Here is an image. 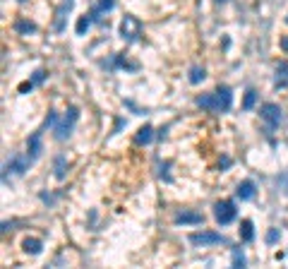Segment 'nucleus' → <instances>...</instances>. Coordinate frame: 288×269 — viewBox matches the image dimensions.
<instances>
[{
	"label": "nucleus",
	"mask_w": 288,
	"mask_h": 269,
	"mask_svg": "<svg viewBox=\"0 0 288 269\" xmlns=\"http://www.w3.org/2000/svg\"><path fill=\"white\" fill-rule=\"evenodd\" d=\"M197 106L211 111V113L230 111V106H233V91H230V87L224 84V87H219V89L211 91V94H202V96H197Z\"/></svg>",
	"instance_id": "f257e3e1"
},
{
	"label": "nucleus",
	"mask_w": 288,
	"mask_h": 269,
	"mask_svg": "<svg viewBox=\"0 0 288 269\" xmlns=\"http://www.w3.org/2000/svg\"><path fill=\"white\" fill-rule=\"evenodd\" d=\"M80 118V111L75 108V106H70L67 111H65V116L60 120H56V125H53V132H56V140H67L70 135H72V127H75V123Z\"/></svg>",
	"instance_id": "f03ea898"
},
{
	"label": "nucleus",
	"mask_w": 288,
	"mask_h": 269,
	"mask_svg": "<svg viewBox=\"0 0 288 269\" xmlns=\"http://www.w3.org/2000/svg\"><path fill=\"white\" fill-rule=\"evenodd\" d=\"M214 216H216V221L221 224V226H228L235 221V216H238V209H235V202L233 200H224V202H219L216 207H214Z\"/></svg>",
	"instance_id": "7ed1b4c3"
},
{
	"label": "nucleus",
	"mask_w": 288,
	"mask_h": 269,
	"mask_svg": "<svg viewBox=\"0 0 288 269\" xmlns=\"http://www.w3.org/2000/svg\"><path fill=\"white\" fill-rule=\"evenodd\" d=\"M29 164L31 159L29 156H22V154H12L5 164V173H15V176H24L29 171Z\"/></svg>",
	"instance_id": "20e7f679"
},
{
	"label": "nucleus",
	"mask_w": 288,
	"mask_h": 269,
	"mask_svg": "<svg viewBox=\"0 0 288 269\" xmlns=\"http://www.w3.org/2000/svg\"><path fill=\"white\" fill-rule=\"evenodd\" d=\"M259 118L264 120L269 127H279V123H281V108H279V103H262V108H259Z\"/></svg>",
	"instance_id": "39448f33"
},
{
	"label": "nucleus",
	"mask_w": 288,
	"mask_h": 269,
	"mask_svg": "<svg viewBox=\"0 0 288 269\" xmlns=\"http://www.w3.org/2000/svg\"><path fill=\"white\" fill-rule=\"evenodd\" d=\"M27 151H29L27 156L31 159V161H36V159L43 154V127L36 130V132L27 140Z\"/></svg>",
	"instance_id": "423d86ee"
},
{
	"label": "nucleus",
	"mask_w": 288,
	"mask_h": 269,
	"mask_svg": "<svg viewBox=\"0 0 288 269\" xmlns=\"http://www.w3.org/2000/svg\"><path fill=\"white\" fill-rule=\"evenodd\" d=\"M140 34H142V24H140L135 17H125V20H123V24H120V36H123V39L135 41V39H140Z\"/></svg>",
	"instance_id": "0eeeda50"
},
{
	"label": "nucleus",
	"mask_w": 288,
	"mask_h": 269,
	"mask_svg": "<svg viewBox=\"0 0 288 269\" xmlns=\"http://www.w3.org/2000/svg\"><path fill=\"white\" fill-rule=\"evenodd\" d=\"M190 243L192 245H219V243H226V238L216 231H202V233H192Z\"/></svg>",
	"instance_id": "6e6552de"
},
{
	"label": "nucleus",
	"mask_w": 288,
	"mask_h": 269,
	"mask_svg": "<svg viewBox=\"0 0 288 269\" xmlns=\"http://www.w3.org/2000/svg\"><path fill=\"white\" fill-rule=\"evenodd\" d=\"M274 87H276V89H286V87H288V62H286V60H281V62L276 65Z\"/></svg>",
	"instance_id": "1a4fd4ad"
},
{
	"label": "nucleus",
	"mask_w": 288,
	"mask_h": 269,
	"mask_svg": "<svg viewBox=\"0 0 288 269\" xmlns=\"http://www.w3.org/2000/svg\"><path fill=\"white\" fill-rule=\"evenodd\" d=\"M175 224H202V214L200 211H178L175 214Z\"/></svg>",
	"instance_id": "9d476101"
},
{
	"label": "nucleus",
	"mask_w": 288,
	"mask_h": 269,
	"mask_svg": "<svg viewBox=\"0 0 288 269\" xmlns=\"http://www.w3.org/2000/svg\"><path fill=\"white\" fill-rule=\"evenodd\" d=\"M96 20H99V12H96V7H94V10H91L89 15H84V17H82V20L77 22V34H80V36H84L86 29H89V27H91V24H94Z\"/></svg>",
	"instance_id": "9b49d317"
},
{
	"label": "nucleus",
	"mask_w": 288,
	"mask_h": 269,
	"mask_svg": "<svg viewBox=\"0 0 288 269\" xmlns=\"http://www.w3.org/2000/svg\"><path fill=\"white\" fill-rule=\"evenodd\" d=\"M235 192H238V197H240L243 202H245V200H252V197H255V183H252V180H243Z\"/></svg>",
	"instance_id": "f8f14e48"
},
{
	"label": "nucleus",
	"mask_w": 288,
	"mask_h": 269,
	"mask_svg": "<svg viewBox=\"0 0 288 269\" xmlns=\"http://www.w3.org/2000/svg\"><path fill=\"white\" fill-rule=\"evenodd\" d=\"M53 176L58 180H62L67 176V156H62V154L56 156V161H53Z\"/></svg>",
	"instance_id": "ddd939ff"
},
{
	"label": "nucleus",
	"mask_w": 288,
	"mask_h": 269,
	"mask_svg": "<svg viewBox=\"0 0 288 269\" xmlns=\"http://www.w3.org/2000/svg\"><path fill=\"white\" fill-rule=\"evenodd\" d=\"M22 248H24V252H27V255H39V252L43 250V243H41L39 238H24Z\"/></svg>",
	"instance_id": "4468645a"
},
{
	"label": "nucleus",
	"mask_w": 288,
	"mask_h": 269,
	"mask_svg": "<svg viewBox=\"0 0 288 269\" xmlns=\"http://www.w3.org/2000/svg\"><path fill=\"white\" fill-rule=\"evenodd\" d=\"M240 238L245 240V243H250V240L255 238V226H252L250 219H245V221L240 224Z\"/></svg>",
	"instance_id": "2eb2a0df"
},
{
	"label": "nucleus",
	"mask_w": 288,
	"mask_h": 269,
	"mask_svg": "<svg viewBox=\"0 0 288 269\" xmlns=\"http://www.w3.org/2000/svg\"><path fill=\"white\" fill-rule=\"evenodd\" d=\"M72 10V0H65L58 10V22H56V31H62V22H65V15Z\"/></svg>",
	"instance_id": "dca6fc26"
},
{
	"label": "nucleus",
	"mask_w": 288,
	"mask_h": 269,
	"mask_svg": "<svg viewBox=\"0 0 288 269\" xmlns=\"http://www.w3.org/2000/svg\"><path fill=\"white\" fill-rule=\"evenodd\" d=\"M151 132H154V130H151V125H144V127H140V132H137L135 142H137V145H149V142H151V137H154Z\"/></svg>",
	"instance_id": "f3484780"
},
{
	"label": "nucleus",
	"mask_w": 288,
	"mask_h": 269,
	"mask_svg": "<svg viewBox=\"0 0 288 269\" xmlns=\"http://www.w3.org/2000/svg\"><path fill=\"white\" fill-rule=\"evenodd\" d=\"M15 31H20V34H34V31H36V24H34V22H27V20H17V22H15Z\"/></svg>",
	"instance_id": "a211bd4d"
},
{
	"label": "nucleus",
	"mask_w": 288,
	"mask_h": 269,
	"mask_svg": "<svg viewBox=\"0 0 288 269\" xmlns=\"http://www.w3.org/2000/svg\"><path fill=\"white\" fill-rule=\"evenodd\" d=\"M255 101H257V91H255V89H247V91H245V101H243V108H245V111H250V108L255 106Z\"/></svg>",
	"instance_id": "6ab92c4d"
},
{
	"label": "nucleus",
	"mask_w": 288,
	"mask_h": 269,
	"mask_svg": "<svg viewBox=\"0 0 288 269\" xmlns=\"http://www.w3.org/2000/svg\"><path fill=\"white\" fill-rule=\"evenodd\" d=\"M204 77H206V75H204V67H192V70H190V82H192V84H200Z\"/></svg>",
	"instance_id": "aec40b11"
},
{
	"label": "nucleus",
	"mask_w": 288,
	"mask_h": 269,
	"mask_svg": "<svg viewBox=\"0 0 288 269\" xmlns=\"http://www.w3.org/2000/svg\"><path fill=\"white\" fill-rule=\"evenodd\" d=\"M233 267H245V255L240 248H233Z\"/></svg>",
	"instance_id": "412c9836"
},
{
	"label": "nucleus",
	"mask_w": 288,
	"mask_h": 269,
	"mask_svg": "<svg viewBox=\"0 0 288 269\" xmlns=\"http://www.w3.org/2000/svg\"><path fill=\"white\" fill-rule=\"evenodd\" d=\"M115 0H99V5H96V12L101 15V12H108V10H113Z\"/></svg>",
	"instance_id": "4be33fe9"
},
{
	"label": "nucleus",
	"mask_w": 288,
	"mask_h": 269,
	"mask_svg": "<svg viewBox=\"0 0 288 269\" xmlns=\"http://www.w3.org/2000/svg\"><path fill=\"white\" fill-rule=\"evenodd\" d=\"M43 80H46V72H43V70H36V72H34V80H31V82H34V84H41Z\"/></svg>",
	"instance_id": "5701e85b"
},
{
	"label": "nucleus",
	"mask_w": 288,
	"mask_h": 269,
	"mask_svg": "<svg viewBox=\"0 0 288 269\" xmlns=\"http://www.w3.org/2000/svg\"><path fill=\"white\" fill-rule=\"evenodd\" d=\"M276 240H279V231H276V228H271V231L267 233V243H276Z\"/></svg>",
	"instance_id": "b1692460"
},
{
	"label": "nucleus",
	"mask_w": 288,
	"mask_h": 269,
	"mask_svg": "<svg viewBox=\"0 0 288 269\" xmlns=\"http://www.w3.org/2000/svg\"><path fill=\"white\" fill-rule=\"evenodd\" d=\"M31 87H34V82H24V84H20V91L27 94V91H31Z\"/></svg>",
	"instance_id": "393cba45"
},
{
	"label": "nucleus",
	"mask_w": 288,
	"mask_h": 269,
	"mask_svg": "<svg viewBox=\"0 0 288 269\" xmlns=\"http://www.w3.org/2000/svg\"><path fill=\"white\" fill-rule=\"evenodd\" d=\"M281 48H284V51H288V36H284V39H281Z\"/></svg>",
	"instance_id": "a878e982"
}]
</instances>
